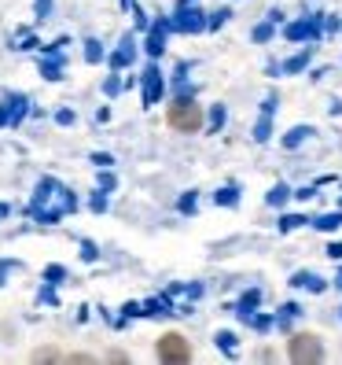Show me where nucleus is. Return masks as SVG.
Wrapping results in <instances>:
<instances>
[{"label": "nucleus", "mask_w": 342, "mask_h": 365, "mask_svg": "<svg viewBox=\"0 0 342 365\" xmlns=\"http://www.w3.org/2000/svg\"><path fill=\"white\" fill-rule=\"evenodd\" d=\"M74 207H78L74 192L63 188L55 178H45V181L37 185V192H33V207L30 210H33V218H41L45 225H55L63 214H70Z\"/></svg>", "instance_id": "obj_1"}, {"label": "nucleus", "mask_w": 342, "mask_h": 365, "mask_svg": "<svg viewBox=\"0 0 342 365\" xmlns=\"http://www.w3.org/2000/svg\"><path fill=\"white\" fill-rule=\"evenodd\" d=\"M166 122L173 125L177 133H199V130H203V107L191 100V96H181V100L169 103Z\"/></svg>", "instance_id": "obj_2"}, {"label": "nucleus", "mask_w": 342, "mask_h": 365, "mask_svg": "<svg viewBox=\"0 0 342 365\" xmlns=\"http://www.w3.org/2000/svg\"><path fill=\"white\" fill-rule=\"evenodd\" d=\"M287 358L306 365V361H324V343H320V336L313 332H294L291 343H287Z\"/></svg>", "instance_id": "obj_3"}, {"label": "nucleus", "mask_w": 342, "mask_h": 365, "mask_svg": "<svg viewBox=\"0 0 342 365\" xmlns=\"http://www.w3.org/2000/svg\"><path fill=\"white\" fill-rule=\"evenodd\" d=\"M155 354H159V361H173V365H184V361L191 358V343H188L181 332H166V336L159 339Z\"/></svg>", "instance_id": "obj_4"}, {"label": "nucleus", "mask_w": 342, "mask_h": 365, "mask_svg": "<svg viewBox=\"0 0 342 365\" xmlns=\"http://www.w3.org/2000/svg\"><path fill=\"white\" fill-rule=\"evenodd\" d=\"M173 30H181V34H199V30H210V19H203V11L199 8H177V15H173Z\"/></svg>", "instance_id": "obj_5"}, {"label": "nucleus", "mask_w": 342, "mask_h": 365, "mask_svg": "<svg viewBox=\"0 0 342 365\" xmlns=\"http://www.w3.org/2000/svg\"><path fill=\"white\" fill-rule=\"evenodd\" d=\"M162 89H166L162 71H159V67H147V71H144V107H155L159 96H162Z\"/></svg>", "instance_id": "obj_6"}, {"label": "nucleus", "mask_w": 342, "mask_h": 365, "mask_svg": "<svg viewBox=\"0 0 342 365\" xmlns=\"http://www.w3.org/2000/svg\"><path fill=\"white\" fill-rule=\"evenodd\" d=\"M169 30H173V19H159V23L151 26V34H147V56H162Z\"/></svg>", "instance_id": "obj_7"}, {"label": "nucleus", "mask_w": 342, "mask_h": 365, "mask_svg": "<svg viewBox=\"0 0 342 365\" xmlns=\"http://www.w3.org/2000/svg\"><path fill=\"white\" fill-rule=\"evenodd\" d=\"M287 34V41H316L320 37V23H316V19H302V23H294V26H287L284 30Z\"/></svg>", "instance_id": "obj_8"}, {"label": "nucleus", "mask_w": 342, "mask_h": 365, "mask_svg": "<svg viewBox=\"0 0 342 365\" xmlns=\"http://www.w3.org/2000/svg\"><path fill=\"white\" fill-rule=\"evenodd\" d=\"M272 107H276V96H269V100H265L262 118H258V125H254V140H258V144H265V140H269V133H272Z\"/></svg>", "instance_id": "obj_9"}, {"label": "nucleus", "mask_w": 342, "mask_h": 365, "mask_svg": "<svg viewBox=\"0 0 342 365\" xmlns=\"http://www.w3.org/2000/svg\"><path fill=\"white\" fill-rule=\"evenodd\" d=\"M125 63H133V37H125V41H122V48L111 56V67H114V71H122Z\"/></svg>", "instance_id": "obj_10"}, {"label": "nucleus", "mask_w": 342, "mask_h": 365, "mask_svg": "<svg viewBox=\"0 0 342 365\" xmlns=\"http://www.w3.org/2000/svg\"><path fill=\"white\" fill-rule=\"evenodd\" d=\"M294 288H313V292H324V281L320 277H313V273H294V281H291Z\"/></svg>", "instance_id": "obj_11"}, {"label": "nucleus", "mask_w": 342, "mask_h": 365, "mask_svg": "<svg viewBox=\"0 0 342 365\" xmlns=\"http://www.w3.org/2000/svg\"><path fill=\"white\" fill-rule=\"evenodd\" d=\"M309 133H313L309 125H294V130H291V133L284 137V148H298V144H302V140H306Z\"/></svg>", "instance_id": "obj_12"}, {"label": "nucleus", "mask_w": 342, "mask_h": 365, "mask_svg": "<svg viewBox=\"0 0 342 365\" xmlns=\"http://www.w3.org/2000/svg\"><path fill=\"white\" fill-rule=\"evenodd\" d=\"M218 203H221V207H236V203H240V185L221 188V192H218Z\"/></svg>", "instance_id": "obj_13"}, {"label": "nucleus", "mask_w": 342, "mask_h": 365, "mask_svg": "<svg viewBox=\"0 0 342 365\" xmlns=\"http://www.w3.org/2000/svg\"><path fill=\"white\" fill-rule=\"evenodd\" d=\"M313 225H316L320 232H331V229H338V225H342V210H338V214H324V218H316Z\"/></svg>", "instance_id": "obj_14"}, {"label": "nucleus", "mask_w": 342, "mask_h": 365, "mask_svg": "<svg viewBox=\"0 0 342 365\" xmlns=\"http://www.w3.org/2000/svg\"><path fill=\"white\" fill-rule=\"evenodd\" d=\"M287 200H291V188H287V185H276V188L269 192V207H284Z\"/></svg>", "instance_id": "obj_15"}, {"label": "nucleus", "mask_w": 342, "mask_h": 365, "mask_svg": "<svg viewBox=\"0 0 342 365\" xmlns=\"http://www.w3.org/2000/svg\"><path fill=\"white\" fill-rule=\"evenodd\" d=\"M258 303H262V292H258V288H254V292H243V299H240V314L247 317L250 307H258Z\"/></svg>", "instance_id": "obj_16"}, {"label": "nucleus", "mask_w": 342, "mask_h": 365, "mask_svg": "<svg viewBox=\"0 0 342 365\" xmlns=\"http://www.w3.org/2000/svg\"><path fill=\"white\" fill-rule=\"evenodd\" d=\"M309 63V52H298V56H291L287 63H284V74H294V71H302Z\"/></svg>", "instance_id": "obj_17"}, {"label": "nucleus", "mask_w": 342, "mask_h": 365, "mask_svg": "<svg viewBox=\"0 0 342 365\" xmlns=\"http://www.w3.org/2000/svg\"><path fill=\"white\" fill-rule=\"evenodd\" d=\"M85 59H89V63H100L103 59V48H100V41H85Z\"/></svg>", "instance_id": "obj_18"}, {"label": "nucleus", "mask_w": 342, "mask_h": 365, "mask_svg": "<svg viewBox=\"0 0 342 365\" xmlns=\"http://www.w3.org/2000/svg\"><path fill=\"white\" fill-rule=\"evenodd\" d=\"M181 214H196L199 210V196H196V192H188V196H181Z\"/></svg>", "instance_id": "obj_19"}, {"label": "nucleus", "mask_w": 342, "mask_h": 365, "mask_svg": "<svg viewBox=\"0 0 342 365\" xmlns=\"http://www.w3.org/2000/svg\"><path fill=\"white\" fill-rule=\"evenodd\" d=\"M221 125H225V103H218V107H213V111H210V130L218 133Z\"/></svg>", "instance_id": "obj_20"}, {"label": "nucleus", "mask_w": 342, "mask_h": 365, "mask_svg": "<svg viewBox=\"0 0 342 365\" xmlns=\"http://www.w3.org/2000/svg\"><path fill=\"white\" fill-rule=\"evenodd\" d=\"M302 222H306L302 214H284V218H280V232H291V229H298Z\"/></svg>", "instance_id": "obj_21"}, {"label": "nucleus", "mask_w": 342, "mask_h": 365, "mask_svg": "<svg viewBox=\"0 0 342 365\" xmlns=\"http://www.w3.org/2000/svg\"><path fill=\"white\" fill-rule=\"evenodd\" d=\"M298 314H302V310H298V307H294V303H287V307H284V314H280V325H284V329H287V325H291V321H294V317H298Z\"/></svg>", "instance_id": "obj_22"}, {"label": "nucleus", "mask_w": 342, "mask_h": 365, "mask_svg": "<svg viewBox=\"0 0 342 365\" xmlns=\"http://www.w3.org/2000/svg\"><path fill=\"white\" fill-rule=\"evenodd\" d=\"M228 15H232L228 8H221V11H210V30H218V26L225 23V19H228Z\"/></svg>", "instance_id": "obj_23"}, {"label": "nucleus", "mask_w": 342, "mask_h": 365, "mask_svg": "<svg viewBox=\"0 0 342 365\" xmlns=\"http://www.w3.org/2000/svg\"><path fill=\"white\" fill-rule=\"evenodd\" d=\"M218 347L221 351H232V347H236V336H232V332H218Z\"/></svg>", "instance_id": "obj_24"}, {"label": "nucleus", "mask_w": 342, "mask_h": 365, "mask_svg": "<svg viewBox=\"0 0 342 365\" xmlns=\"http://www.w3.org/2000/svg\"><path fill=\"white\" fill-rule=\"evenodd\" d=\"M272 37V23H262L258 30H254V41H269Z\"/></svg>", "instance_id": "obj_25"}, {"label": "nucleus", "mask_w": 342, "mask_h": 365, "mask_svg": "<svg viewBox=\"0 0 342 365\" xmlns=\"http://www.w3.org/2000/svg\"><path fill=\"white\" fill-rule=\"evenodd\" d=\"M48 11H52V0H37V15H41V19H45Z\"/></svg>", "instance_id": "obj_26"}, {"label": "nucleus", "mask_w": 342, "mask_h": 365, "mask_svg": "<svg viewBox=\"0 0 342 365\" xmlns=\"http://www.w3.org/2000/svg\"><path fill=\"white\" fill-rule=\"evenodd\" d=\"M55 122H59V125H70V122H74V111H59Z\"/></svg>", "instance_id": "obj_27"}, {"label": "nucleus", "mask_w": 342, "mask_h": 365, "mask_svg": "<svg viewBox=\"0 0 342 365\" xmlns=\"http://www.w3.org/2000/svg\"><path fill=\"white\" fill-rule=\"evenodd\" d=\"M81 255H85V259H89V262H92V259H96V247H92L89 240H85V244H81Z\"/></svg>", "instance_id": "obj_28"}, {"label": "nucleus", "mask_w": 342, "mask_h": 365, "mask_svg": "<svg viewBox=\"0 0 342 365\" xmlns=\"http://www.w3.org/2000/svg\"><path fill=\"white\" fill-rule=\"evenodd\" d=\"M33 358H37V361H52V358H55V351H37Z\"/></svg>", "instance_id": "obj_29"}, {"label": "nucleus", "mask_w": 342, "mask_h": 365, "mask_svg": "<svg viewBox=\"0 0 342 365\" xmlns=\"http://www.w3.org/2000/svg\"><path fill=\"white\" fill-rule=\"evenodd\" d=\"M328 255H331V259H342V244H331V247H328Z\"/></svg>", "instance_id": "obj_30"}, {"label": "nucleus", "mask_w": 342, "mask_h": 365, "mask_svg": "<svg viewBox=\"0 0 342 365\" xmlns=\"http://www.w3.org/2000/svg\"><path fill=\"white\" fill-rule=\"evenodd\" d=\"M335 284H338V288H342V269H338V277H335Z\"/></svg>", "instance_id": "obj_31"}, {"label": "nucleus", "mask_w": 342, "mask_h": 365, "mask_svg": "<svg viewBox=\"0 0 342 365\" xmlns=\"http://www.w3.org/2000/svg\"><path fill=\"white\" fill-rule=\"evenodd\" d=\"M338 203H342V200H338Z\"/></svg>", "instance_id": "obj_32"}]
</instances>
